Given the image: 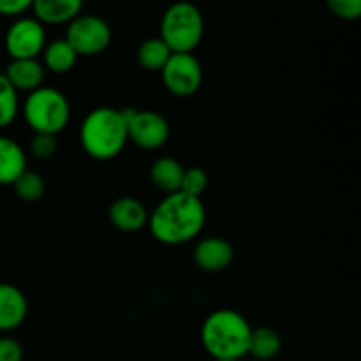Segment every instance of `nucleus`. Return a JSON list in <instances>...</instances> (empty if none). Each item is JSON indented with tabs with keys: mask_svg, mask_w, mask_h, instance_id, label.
Segmentation results:
<instances>
[{
	"mask_svg": "<svg viewBox=\"0 0 361 361\" xmlns=\"http://www.w3.org/2000/svg\"><path fill=\"white\" fill-rule=\"evenodd\" d=\"M161 76L166 90L175 97H190L203 83V69L192 53H171Z\"/></svg>",
	"mask_w": 361,
	"mask_h": 361,
	"instance_id": "nucleus-8",
	"label": "nucleus"
},
{
	"mask_svg": "<svg viewBox=\"0 0 361 361\" xmlns=\"http://www.w3.org/2000/svg\"><path fill=\"white\" fill-rule=\"evenodd\" d=\"M194 263L200 270L217 274L226 270L235 259V250L228 240L221 236H207L194 247Z\"/></svg>",
	"mask_w": 361,
	"mask_h": 361,
	"instance_id": "nucleus-10",
	"label": "nucleus"
},
{
	"mask_svg": "<svg viewBox=\"0 0 361 361\" xmlns=\"http://www.w3.org/2000/svg\"><path fill=\"white\" fill-rule=\"evenodd\" d=\"M183 166L173 157H159L150 166V180L159 190L164 194H173L180 190L183 176Z\"/></svg>",
	"mask_w": 361,
	"mask_h": 361,
	"instance_id": "nucleus-16",
	"label": "nucleus"
},
{
	"mask_svg": "<svg viewBox=\"0 0 361 361\" xmlns=\"http://www.w3.org/2000/svg\"><path fill=\"white\" fill-rule=\"evenodd\" d=\"M109 221L118 231L136 233L148 224V212L136 197L122 196L109 207Z\"/></svg>",
	"mask_w": 361,
	"mask_h": 361,
	"instance_id": "nucleus-11",
	"label": "nucleus"
},
{
	"mask_svg": "<svg viewBox=\"0 0 361 361\" xmlns=\"http://www.w3.org/2000/svg\"><path fill=\"white\" fill-rule=\"evenodd\" d=\"M23 116L35 134L56 136L71 120V106L66 95L56 88L39 87L25 99Z\"/></svg>",
	"mask_w": 361,
	"mask_h": 361,
	"instance_id": "nucleus-5",
	"label": "nucleus"
},
{
	"mask_svg": "<svg viewBox=\"0 0 361 361\" xmlns=\"http://www.w3.org/2000/svg\"><path fill=\"white\" fill-rule=\"evenodd\" d=\"M78 55L66 39H55L42 49V67L53 74H66L76 66Z\"/></svg>",
	"mask_w": 361,
	"mask_h": 361,
	"instance_id": "nucleus-17",
	"label": "nucleus"
},
{
	"mask_svg": "<svg viewBox=\"0 0 361 361\" xmlns=\"http://www.w3.org/2000/svg\"><path fill=\"white\" fill-rule=\"evenodd\" d=\"M56 147L59 145H56L55 136H49V134H35L30 141V154L35 159L46 161V159H51L55 155Z\"/></svg>",
	"mask_w": 361,
	"mask_h": 361,
	"instance_id": "nucleus-24",
	"label": "nucleus"
},
{
	"mask_svg": "<svg viewBox=\"0 0 361 361\" xmlns=\"http://www.w3.org/2000/svg\"><path fill=\"white\" fill-rule=\"evenodd\" d=\"M18 92L14 90L13 85L7 81L4 73H0V129L11 126L18 115Z\"/></svg>",
	"mask_w": 361,
	"mask_h": 361,
	"instance_id": "nucleus-21",
	"label": "nucleus"
},
{
	"mask_svg": "<svg viewBox=\"0 0 361 361\" xmlns=\"http://www.w3.org/2000/svg\"><path fill=\"white\" fill-rule=\"evenodd\" d=\"M80 141L85 154L95 161L118 157L129 141L122 111L108 106L92 109L80 127Z\"/></svg>",
	"mask_w": 361,
	"mask_h": 361,
	"instance_id": "nucleus-3",
	"label": "nucleus"
},
{
	"mask_svg": "<svg viewBox=\"0 0 361 361\" xmlns=\"http://www.w3.org/2000/svg\"><path fill=\"white\" fill-rule=\"evenodd\" d=\"M282 338L274 328L261 326L252 330L249 342V355L256 360L268 361L281 353Z\"/></svg>",
	"mask_w": 361,
	"mask_h": 361,
	"instance_id": "nucleus-19",
	"label": "nucleus"
},
{
	"mask_svg": "<svg viewBox=\"0 0 361 361\" xmlns=\"http://www.w3.org/2000/svg\"><path fill=\"white\" fill-rule=\"evenodd\" d=\"M326 7L334 16L355 21L361 16V0H326Z\"/></svg>",
	"mask_w": 361,
	"mask_h": 361,
	"instance_id": "nucleus-23",
	"label": "nucleus"
},
{
	"mask_svg": "<svg viewBox=\"0 0 361 361\" xmlns=\"http://www.w3.org/2000/svg\"><path fill=\"white\" fill-rule=\"evenodd\" d=\"M34 0H0V14L2 16H20L25 11L32 9Z\"/></svg>",
	"mask_w": 361,
	"mask_h": 361,
	"instance_id": "nucleus-26",
	"label": "nucleus"
},
{
	"mask_svg": "<svg viewBox=\"0 0 361 361\" xmlns=\"http://www.w3.org/2000/svg\"><path fill=\"white\" fill-rule=\"evenodd\" d=\"M204 222L207 210L201 197L187 196L180 190L166 194L148 217L152 236L164 245H183L192 242L203 231Z\"/></svg>",
	"mask_w": 361,
	"mask_h": 361,
	"instance_id": "nucleus-1",
	"label": "nucleus"
},
{
	"mask_svg": "<svg viewBox=\"0 0 361 361\" xmlns=\"http://www.w3.org/2000/svg\"><path fill=\"white\" fill-rule=\"evenodd\" d=\"M207 189H208V175L204 169L197 168V166L183 169L182 183H180V192L192 197H201Z\"/></svg>",
	"mask_w": 361,
	"mask_h": 361,
	"instance_id": "nucleus-22",
	"label": "nucleus"
},
{
	"mask_svg": "<svg viewBox=\"0 0 361 361\" xmlns=\"http://www.w3.org/2000/svg\"><path fill=\"white\" fill-rule=\"evenodd\" d=\"M212 361H242V360H212Z\"/></svg>",
	"mask_w": 361,
	"mask_h": 361,
	"instance_id": "nucleus-27",
	"label": "nucleus"
},
{
	"mask_svg": "<svg viewBox=\"0 0 361 361\" xmlns=\"http://www.w3.org/2000/svg\"><path fill=\"white\" fill-rule=\"evenodd\" d=\"M249 321L233 309L212 312L201 326V344L214 360H242L249 355Z\"/></svg>",
	"mask_w": 361,
	"mask_h": 361,
	"instance_id": "nucleus-2",
	"label": "nucleus"
},
{
	"mask_svg": "<svg viewBox=\"0 0 361 361\" xmlns=\"http://www.w3.org/2000/svg\"><path fill=\"white\" fill-rule=\"evenodd\" d=\"M13 189L14 194H16L21 201L35 203V201H39L44 196L46 185L41 175H37L35 171L25 169V171L13 182Z\"/></svg>",
	"mask_w": 361,
	"mask_h": 361,
	"instance_id": "nucleus-20",
	"label": "nucleus"
},
{
	"mask_svg": "<svg viewBox=\"0 0 361 361\" xmlns=\"http://www.w3.org/2000/svg\"><path fill=\"white\" fill-rule=\"evenodd\" d=\"M46 46L44 25L35 18H20L6 32V49L13 60L37 59Z\"/></svg>",
	"mask_w": 361,
	"mask_h": 361,
	"instance_id": "nucleus-9",
	"label": "nucleus"
},
{
	"mask_svg": "<svg viewBox=\"0 0 361 361\" xmlns=\"http://www.w3.org/2000/svg\"><path fill=\"white\" fill-rule=\"evenodd\" d=\"M204 34V20L197 6L178 0L164 11L161 20V35L171 53H192Z\"/></svg>",
	"mask_w": 361,
	"mask_h": 361,
	"instance_id": "nucleus-4",
	"label": "nucleus"
},
{
	"mask_svg": "<svg viewBox=\"0 0 361 361\" xmlns=\"http://www.w3.org/2000/svg\"><path fill=\"white\" fill-rule=\"evenodd\" d=\"M28 314L27 296L13 284H0V331L16 330Z\"/></svg>",
	"mask_w": 361,
	"mask_h": 361,
	"instance_id": "nucleus-12",
	"label": "nucleus"
},
{
	"mask_svg": "<svg viewBox=\"0 0 361 361\" xmlns=\"http://www.w3.org/2000/svg\"><path fill=\"white\" fill-rule=\"evenodd\" d=\"M83 0H34L32 11L42 25H66L80 16Z\"/></svg>",
	"mask_w": 361,
	"mask_h": 361,
	"instance_id": "nucleus-14",
	"label": "nucleus"
},
{
	"mask_svg": "<svg viewBox=\"0 0 361 361\" xmlns=\"http://www.w3.org/2000/svg\"><path fill=\"white\" fill-rule=\"evenodd\" d=\"M27 169V155L14 140L0 136V185H13Z\"/></svg>",
	"mask_w": 361,
	"mask_h": 361,
	"instance_id": "nucleus-15",
	"label": "nucleus"
},
{
	"mask_svg": "<svg viewBox=\"0 0 361 361\" xmlns=\"http://www.w3.org/2000/svg\"><path fill=\"white\" fill-rule=\"evenodd\" d=\"M127 123V140L143 150H157L169 140V123L161 113L150 109H120Z\"/></svg>",
	"mask_w": 361,
	"mask_h": 361,
	"instance_id": "nucleus-6",
	"label": "nucleus"
},
{
	"mask_svg": "<svg viewBox=\"0 0 361 361\" xmlns=\"http://www.w3.org/2000/svg\"><path fill=\"white\" fill-rule=\"evenodd\" d=\"M0 361H23V348L13 337L0 338Z\"/></svg>",
	"mask_w": 361,
	"mask_h": 361,
	"instance_id": "nucleus-25",
	"label": "nucleus"
},
{
	"mask_svg": "<svg viewBox=\"0 0 361 361\" xmlns=\"http://www.w3.org/2000/svg\"><path fill=\"white\" fill-rule=\"evenodd\" d=\"M169 56H171V49L164 44L161 37H152L143 41L136 53V60L140 67L143 71H148V73H161Z\"/></svg>",
	"mask_w": 361,
	"mask_h": 361,
	"instance_id": "nucleus-18",
	"label": "nucleus"
},
{
	"mask_svg": "<svg viewBox=\"0 0 361 361\" xmlns=\"http://www.w3.org/2000/svg\"><path fill=\"white\" fill-rule=\"evenodd\" d=\"M66 41L78 56H94L104 51L111 42L108 21L94 14H80L67 23Z\"/></svg>",
	"mask_w": 361,
	"mask_h": 361,
	"instance_id": "nucleus-7",
	"label": "nucleus"
},
{
	"mask_svg": "<svg viewBox=\"0 0 361 361\" xmlns=\"http://www.w3.org/2000/svg\"><path fill=\"white\" fill-rule=\"evenodd\" d=\"M4 76L7 78L16 92H34L42 87L44 81V67L37 59H23V60H11L9 66L6 67Z\"/></svg>",
	"mask_w": 361,
	"mask_h": 361,
	"instance_id": "nucleus-13",
	"label": "nucleus"
}]
</instances>
